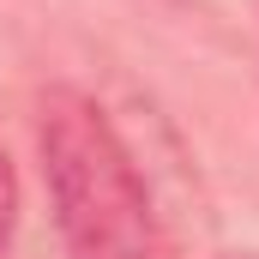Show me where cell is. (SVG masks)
<instances>
[{"instance_id":"6da1fadb","label":"cell","mask_w":259,"mask_h":259,"mask_svg":"<svg viewBox=\"0 0 259 259\" xmlns=\"http://www.w3.org/2000/svg\"><path fill=\"white\" fill-rule=\"evenodd\" d=\"M36 157L66 259H157V211L109 109L55 84L36 109Z\"/></svg>"},{"instance_id":"7a4b0ae2","label":"cell","mask_w":259,"mask_h":259,"mask_svg":"<svg viewBox=\"0 0 259 259\" xmlns=\"http://www.w3.org/2000/svg\"><path fill=\"white\" fill-rule=\"evenodd\" d=\"M12 229H18V169L0 145V253L12 247Z\"/></svg>"}]
</instances>
